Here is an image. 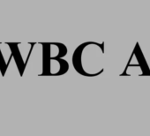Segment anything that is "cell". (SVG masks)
<instances>
[{"mask_svg": "<svg viewBox=\"0 0 150 136\" xmlns=\"http://www.w3.org/2000/svg\"><path fill=\"white\" fill-rule=\"evenodd\" d=\"M72 65L78 74L86 77H96L104 71V42H83L74 50Z\"/></svg>", "mask_w": 150, "mask_h": 136, "instance_id": "obj_1", "label": "cell"}, {"mask_svg": "<svg viewBox=\"0 0 150 136\" xmlns=\"http://www.w3.org/2000/svg\"><path fill=\"white\" fill-rule=\"evenodd\" d=\"M135 69L134 74L139 76H147L150 75V68L147 64V62L144 57V54L139 47V44L137 42L131 56L130 58L126 64V66L122 74H120V76H131L133 75V70Z\"/></svg>", "mask_w": 150, "mask_h": 136, "instance_id": "obj_2", "label": "cell"}, {"mask_svg": "<svg viewBox=\"0 0 150 136\" xmlns=\"http://www.w3.org/2000/svg\"><path fill=\"white\" fill-rule=\"evenodd\" d=\"M43 73L44 75H62L69 69L67 61L63 58H47L43 59Z\"/></svg>", "mask_w": 150, "mask_h": 136, "instance_id": "obj_3", "label": "cell"}]
</instances>
